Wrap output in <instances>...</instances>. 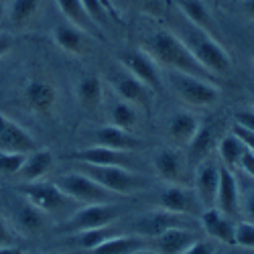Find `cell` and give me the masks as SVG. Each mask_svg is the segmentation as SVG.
Masks as SVG:
<instances>
[{"mask_svg": "<svg viewBox=\"0 0 254 254\" xmlns=\"http://www.w3.org/2000/svg\"><path fill=\"white\" fill-rule=\"evenodd\" d=\"M132 234H138L146 240L157 238L159 234H163L165 230L169 228H175V226H185V228H191L193 220L189 216H181V214H173V211H167V209H153V211H146V214L138 216L132 220Z\"/></svg>", "mask_w": 254, "mask_h": 254, "instance_id": "8fae6325", "label": "cell"}, {"mask_svg": "<svg viewBox=\"0 0 254 254\" xmlns=\"http://www.w3.org/2000/svg\"><path fill=\"white\" fill-rule=\"evenodd\" d=\"M244 10H246V14L254 20V0H244Z\"/></svg>", "mask_w": 254, "mask_h": 254, "instance_id": "bcb514c9", "label": "cell"}, {"mask_svg": "<svg viewBox=\"0 0 254 254\" xmlns=\"http://www.w3.org/2000/svg\"><path fill=\"white\" fill-rule=\"evenodd\" d=\"M234 244L254 250V224L248 220H240L234 226Z\"/></svg>", "mask_w": 254, "mask_h": 254, "instance_id": "d590c367", "label": "cell"}, {"mask_svg": "<svg viewBox=\"0 0 254 254\" xmlns=\"http://www.w3.org/2000/svg\"><path fill=\"white\" fill-rule=\"evenodd\" d=\"M0 246H16V232L0 214Z\"/></svg>", "mask_w": 254, "mask_h": 254, "instance_id": "74e56055", "label": "cell"}, {"mask_svg": "<svg viewBox=\"0 0 254 254\" xmlns=\"http://www.w3.org/2000/svg\"><path fill=\"white\" fill-rule=\"evenodd\" d=\"M108 120H110L112 126H118V128L128 130V132H134V128L138 126V108L118 98L116 102L110 104Z\"/></svg>", "mask_w": 254, "mask_h": 254, "instance_id": "4dcf8cb0", "label": "cell"}, {"mask_svg": "<svg viewBox=\"0 0 254 254\" xmlns=\"http://www.w3.org/2000/svg\"><path fill=\"white\" fill-rule=\"evenodd\" d=\"M92 140H94V144L108 146V149H116V151H128V153L138 151L144 144L134 132L122 130V128L112 126V124H106V126L96 128L94 134H92Z\"/></svg>", "mask_w": 254, "mask_h": 254, "instance_id": "d6986e66", "label": "cell"}, {"mask_svg": "<svg viewBox=\"0 0 254 254\" xmlns=\"http://www.w3.org/2000/svg\"><path fill=\"white\" fill-rule=\"evenodd\" d=\"M240 216L254 224V179H250V183H240Z\"/></svg>", "mask_w": 254, "mask_h": 254, "instance_id": "836d02e7", "label": "cell"}, {"mask_svg": "<svg viewBox=\"0 0 254 254\" xmlns=\"http://www.w3.org/2000/svg\"><path fill=\"white\" fill-rule=\"evenodd\" d=\"M55 2H57L61 14L65 16L67 23L75 25L77 29H81L83 33H88L92 37L100 35V27L90 18V14L86 12V8L81 4V0H55Z\"/></svg>", "mask_w": 254, "mask_h": 254, "instance_id": "4316f807", "label": "cell"}, {"mask_svg": "<svg viewBox=\"0 0 254 254\" xmlns=\"http://www.w3.org/2000/svg\"><path fill=\"white\" fill-rule=\"evenodd\" d=\"M16 193L25 197L31 205H35L39 211H43L47 218H63L71 216L79 207L77 201H73L65 191L55 185V181H29L16 185Z\"/></svg>", "mask_w": 254, "mask_h": 254, "instance_id": "3957f363", "label": "cell"}, {"mask_svg": "<svg viewBox=\"0 0 254 254\" xmlns=\"http://www.w3.org/2000/svg\"><path fill=\"white\" fill-rule=\"evenodd\" d=\"M35 149H39L37 140L12 118L0 114V151L10 153H23L29 155Z\"/></svg>", "mask_w": 254, "mask_h": 254, "instance_id": "2e32d148", "label": "cell"}, {"mask_svg": "<svg viewBox=\"0 0 254 254\" xmlns=\"http://www.w3.org/2000/svg\"><path fill=\"white\" fill-rule=\"evenodd\" d=\"M216 207L228 218L240 216V183L236 177V171H230L220 163V183L216 193Z\"/></svg>", "mask_w": 254, "mask_h": 254, "instance_id": "e0dca14e", "label": "cell"}, {"mask_svg": "<svg viewBox=\"0 0 254 254\" xmlns=\"http://www.w3.org/2000/svg\"><path fill=\"white\" fill-rule=\"evenodd\" d=\"M108 83L112 86V90L116 92V96L124 102H128L140 110L151 108V100H153V90H149L140 79H136L132 73H128L122 65L114 67L108 73Z\"/></svg>", "mask_w": 254, "mask_h": 254, "instance_id": "9c48e42d", "label": "cell"}, {"mask_svg": "<svg viewBox=\"0 0 254 254\" xmlns=\"http://www.w3.org/2000/svg\"><path fill=\"white\" fill-rule=\"evenodd\" d=\"M10 226L16 234H39V232H43L49 218L43 214V211H39L35 205H31L25 197H16L12 203H10Z\"/></svg>", "mask_w": 254, "mask_h": 254, "instance_id": "4fadbf2b", "label": "cell"}, {"mask_svg": "<svg viewBox=\"0 0 254 254\" xmlns=\"http://www.w3.org/2000/svg\"><path fill=\"white\" fill-rule=\"evenodd\" d=\"M71 161L77 163H90V165H114V167H126L136 171L138 169V157L134 153L128 151H116V149H108V146H100V144H92L88 149H81L69 155Z\"/></svg>", "mask_w": 254, "mask_h": 254, "instance_id": "7c38bea8", "label": "cell"}, {"mask_svg": "<svg viewBox=\"0 0 254 254\" xmlns=\"http://www.w3.org/2000/svg\"><path fill=\"white\" fill-rule=\"evenodd\" d=\"M197 240H199V236L193 228L175 226V228L165 230L157 238H151L149 242H151L153 250L159 254H181L189 246H193Z\"/></svg>", "mask_w": 254, "mask_h": 254, "instance_id": "ac0fdd59", "label": "cell"}, {"mask_svg": "<svg viewBox=\"0 0 254 254\" xmlns=\"http://www.w3.org/2000/svg\"><path fill=\"white\" fill-rule=\"evenodd\" d=\"M6 16V4L2 2V0H0V20H2Z\"/></svg>", "mask_w": 254, "mask_h": 254, "instance_id": "c3c4849f", "label": "cell"}, {"mask_svg": "<svg viewBox=\"0 0 254 254\" xmlns=\"http://www.w3.org/2000/svg\"><path fill=\"white\" fill-rule=\"evenodd\" d=\"M189 25V33L185 37H181V41L189 47V51L193 53V57L201 63V65L211 73V75H226L232 69V57L230 53L224 49L222 43L211 37L209 33Z\"/></svg>", "mask_w": 254, "mask_h": 254, "instance_id": "277c9868", "label": "cell"}, {"mask_svg": "<svg viewBox=\"0 0 254 254\" xmlns=\"http://www.w3.org/2000/svg\"><path fill=\"white\" fill-rule=\"evenodd\" d=\"M149 246V240L138 236V234H120L104 240L100 246H96L90 254H134L136 250L140 248H146Z\"/></svg>", "mask_w": 254, "mask_h": 254, "instance_id": "d4e9b609", "label": "cell"}, {"mask_svg": "<svg viewBox=\"0 0 254 254\" xmlns=\"http://www.w3.org/2000/svg\"><path fill=\"white\" fill-rule=\"evenodd\" d=\"M238 169H242V173H244L246 177L254 179V153H252V151L246 149V153H244L242 159H240V167H238Z\"/></svg>", "mask_w": 254, "mask_h": 254, "instance_id": "b9f144b4", "label": "cell"}, {"mask_svg": "<svg viewBox=\"0 0 254 254\" xmlns=\"http://www.w3.org/2000/svg\"><path fill=\"white\" fill-rule=\"evenodd\" d=\"M39 6H41V0H10V4L6 8V16L10 18L12 25L23 27L29 20H33Z\"/></svg>", "mask_w": 254, "mask_h": 254, "instance_id": "d6a6232c", "label": "cell"}, {"mask_svg": "<svg viewBox=\"0 0 254 254\" xmlns=\"http://www.w3.org/2000/svg\"><path fill=\"white\" fill-rule=\"evenodd\" d=\"M120 234V228H116L114 224L110 226H102V228H90V230H81V232H75V234H67L65 240L69 244H73L75 248H81V250H88L92 252L96 246H100L104 240H108L112 236Z\"/></svg>", "mask_w": 254, "mask_h": 254, "instance_id": "83f0119b", "label": "cell"}, {"mask_svg": "<svg viewBox=\"0 0 254 254\" xmlns=\"http://www.w3.org/2000/svg\"><path fill=\"white\" fill-rule=\"evenodd\" d=\"M12 47V41L8 37H0V57H4Z\"/></svg>", "mask_w": 254, "mask_h": 254, "instance_id": "ee69618b", "label": "cell"}, {"mask_svg": "<svg viewBox=\"0 0 254 254\" xmlns=\"http://www.w3.org/2000/svg\"><path fill=\"white\" fill-rule=\"evenodd\" d=\"M218 183H220V163L209 155L195 167V193L203 209L216 207Z\"/></svg>", "mask_w": 254, "mask_h": 254, "instance_id": "9a60e30c", "label": "cell"}, {"mask_svg": "<svg viewBox=\"0 0 254 254\" xmlns=\"http://www.w3.org/2000/svg\"><path fill=\"white\" fill-rule=\"evenodd\" d=\"M0 254H23V250L16 246H0Z\"/></svg>", "mask_w": 254, "mask_h": 254, "instance_id": "f6af8a7d", "label": "cell"}, {"mask_svg": "<svg viewBox=\"0 0 254 254\" xmlns=\"http://www.w3.org/2000/svg\"><path fill=\"white\" fill-rule=\"evenodd\" d=\"M53 153L47 149H35L33 153L25 155V163L20 167V171L16 177L20 183H29V181H41L53 167Z\"/></svg>", "mask_w": 254, "mask_h": 254, "instance_id": "603a6c76", "label": "cell"}, {"mask_svg": "<svg viewBox=\"0 0 254 254\" xmlns=\"http://www.w3.org/2000/svg\"><path fill=\"white\" fill-rule=\"evenodd\" d=\"M201 226L209 238H214L222 244H234V226L236 222L228 218L218 207H207L201 211Z\"/></svg>", "mask_w": 254, "mask_h": 254, "instance_id": "ffe728a7", "label": "cell"}, {"mask_svg": "<svg viewBox=\"0 0 254 254\" xmlns=\"http://www.w3.org/2000/svg\"><path fill=\"white\" fill-rule=\"evenodd\" d=\"M175 4L179 6L187 23H191L193 27L211 35V31H214V18H211L203 0H175Z\"/></svg>", "mask_w": 254, "mask_h": 254, "instance_id": "f546056e", "label": "cell"}, {"mask_svg": "<svg viewBox=\"0 0 254 254\" xmlns=\"http://www.w3.org/2000/svg\"><path fill=\"white\" fill-rule=\"evenodd\" d=\"M187 149V155H185V163H189L193 169L211 155V149H214V130L211 126L207 124H201L197 132L193 134V138L185 144Z\"/></svg>", "mask_w": 254, "mask_h": 254, "instance_id": "484cf974", "label": "cell"}, {"mask_svg": "<svg viewBox=\"0 0 254 254\" xmlns=\"http://www.w3.org/2000/svg\"><path fill=\"white\" fill-rule=\"evenodd\" d=\"M167 75L177 98L189 106L209 108V106H216L220 102L222 92L214 81L191 75V73H181V71H167Z\"/></svg>", "mask_w": 254, "mask_h": 254, "instance_id": "8992f818", "label": "cell"}, {"mask_svg": "<svg viewBox=\"0 0 254 254\" xmlns=\"http://www.w3.org/2000/svg\"><path fill=\"white\" fill-rule=\"evenodd\" d=\"M201 126V120L191 114V112H177L171 116L167 124V134L175 146H185L189 140L193 138V134L197 132V128Z\"/></svg>", "mask_w": 254, "mask_h": 254, "instance_id": "cb8c5ba5", "label": "cell"}, {"mask_svg": "<svg viewBox=\"0 0 254 254\" xmlns=\"http://www.w3.org/2000/svg\"><path fill=\"white\" fill-rule=\"evenodd\" d=\"M100 4L104 6V10L108 12V16H110V18H114V20H118V23H120L122 16L118 14V10H116V6H114L112 0H100Z\"/></svg>", "mask_w": 254, "mask_h": 254, "instance_id": "7bdbcfd3", "label": "cell"}, {"mask_svg": "<svg viewBox=\"0 0 254 254\" xmlns=\"http://www.w3.org/2000/svg\"><path fill=\"white\" fill-rule=\"evenodd\" d=\"M252 106H254V92H252Z\"/></svg>", "mask_w": 254, "mask_h": 254, "instance_id": "681fc988", "label": "cell"}, {"mask_svg": "<svg viewBox=\"0 0 254 254\" xmlns=\"http://www.w3.org/2000/svg\"><path fill=\"white\" fill-rule=\"evenodd\" d=\"M236 124L254 132V108L252 110H238L236 112Z\"/></svg>", "mask_w": 254, "mask_h": 254, "instance_id": "60d3db41", "label": "cell"}, {"mask_svg": "<svg viewBox=\"0 0 254 254\" xmlns=\"http://www.w3.org/2000/svg\"><path fill=\"white\" fill-rule=\"evenodd\" d=\"M140 49L149 53L161 69L191 73L209 81H216V75H211L193 57V53L181 41V37L171 31H155L151 37H146L142 41Z\"/></svg>", "mask_w": 254, "mask_h": 254, "instance_id": "6da1fadb", "label": "cell"}, {"mask_svg": "<svg viewBox=\"0 0 254 254\" xmlns=\"http://www.w3.org/2000/svg\"><path fill=\"white\" fill-rule=\"evenodd\" d=\"M55 185L65 191L73 201H77L79 205H92V203H112V201H120L122 197L112 193L110 189L102 187L98 181H94L92 177H88L81 171H71L63 173L59 177L53 179Z\"/></svg>", "mask_w": 254, "mask_h": 254, "instance_id": "5b68a950", "label": "cell"}, {"mask_svg": "<svg viewBox=\"0 0 254 254\" xmlns=\"http://www.w3.org/2000/svg\"><path fill=\"white\" fill-rule=\"evenodd\" d=\"M181 254H216V244H211L209 240H197L193 246H189L185 252Z\"/></svg>", "mask_w": 254, "mask_h": 254, "instance_id": "f35d334b", "label": "cell"}, {"mask_svg": "<svg viewBox=\"0 0 254 254\" xmlns=\"http://www.w3.org/2000/svg\"><path fill=\"white\" fill-rule=\"evenodd\" d=\"M53 41L59 49L69 55H83L88 53V33H83L75 25L63 20L53 27Z\"/></svg>", "mask_w": 254, "mask_h": 254, "instance_id": "7402d4cb", "label": "cell"}, {"mask_svg": "<svg viewBox=\"0 0 254 254\" xmlns=\"http://www.w3.org/2000/svg\"><path fill=\"white\" fill-rule=\"evenodd\" d=\"M118 63L132 73L136 79H140L149 90L161 92L163 88V77H161V67L155 63V59L142 51V49H126L118 55Z\"/></svg>", "mask_w": 254, "mask_h": 254, "instance_id": "ba28073f", "label": "cell"}, {"mask_svg": "<svg viewBox=\"0 0 254 254\" xmlns=\"http://www.w3.org/2000/svg\"><path fill=\"white\" fill-rule=\"evenodd\" d=\"M81 4H83V8H86V12L90 14V18L100 29L108 25L110 16H108V12L104 10V6L100 4V0H81Z\"/></svg>", "mask_w": 254, "mask_h": 254, "instance_id": "8d00e7d4", "label": "cell"}, {"mask_svg": "<svg viewBox=\"0 0 254 254\" xmlns=\"http://www.w3.org/2000/svg\"><path fill=\"white\" fill-rule=\"evenodd\" d=\"M75 98L86 110H96L104 100V81L100 75H83L75 86Z\"/></svg>", "mask_w": 254, "mask_h": 254, "instance_id": "f1b7e54d", "label": "cell"}, {"mask_svg": "<svg viewBox=\"0 0 254 254\" xmlns=\"http://www.w3.org/2000/svg\"><path fill=\"white\" fill-rule=\"evenodd\" d=\"M73 169L75 171L86 173L88 177H92L94 181H98L102 187L110 189L112 193L126 197L138 191H144V189L151 187V179L132 171V169L126 167H114V165H90V163H77L73 161Z\"/></svg>", "mask_w": 254, "mask_h": 254, "instance_id": "7a4b0ae2", "label": "cell"}, {"mask_svg": "<svg viewBox=\"0 0 254 254\" xmlns=\"http://www.w3.org/2000/svg\"><path fill=\"white\" fill-rule=\"evenodd\" d=\"M153 167L165 183H181L185 175V157L179 149H161L153 159Z\"/></svg>", "mask_w": 254, "mask_h": 254, "instance_id": "44dd1931", "label": "cell"}, {"mask_svg": "<svg viewBox=\"0 0 254 254\" xmlns=\"http://www.w3.org/2000/svg\"><path fill=\"white\" fill-rule=\"evenodd\" d=\"M134 254H159V252H155L153 248H149V246H146V248H140V250H136Z\"/></svg>", "mask_w": 254, "mask_h": 254, "instance_id": "7dc6e473", "label": "cell"}, {"mask_svg": "<svg viewBox=\"0 0 254 254\" xmlns=\"http://www.w3.org/2000/svg\"><path fill=\"white\" fill-rule=\"evenodd\" d=\"M232 132H234V134L244 142V146H246L248 151H252V153H254V132H252V130L242 128V126L234 124V128H232Z\"/></svg>", "mask_w": 254, "mask_h": 254, "instance_id": "ab89813d", "label": "cell"}, {"mask_svg": "<svg viewBox=\"0 0 254 254\" xmlns=\"http://www.w3.org/2000/svg\"><path fill=\"white\" fill-rule=\"evenodd\" d=\"M157 205L161 209L181 214V216H189V218L201 216V211H203V205L195 193V189L185 187L181 183H167V187L159 191Z\"/></svg>", "mask_w": 254, "mask_h": 254, "instance_id": "30bf717a", "label": "cell"}, {"mask_svg": "<svg viewBox=\"0 0 254 254\" xmlns=\"http://www.w3.org/2000/svg\"><path fill=\"white\" fill-rule=\"evenodd\" d=\"M23 98L29 106V110H33L39 116L53 114V110L57 108V102H59L57 88L51 81L41 79V77H35L31 81H27V86L23 90Z\"/></svg>", "mask_w": 254, "mask_h": 254, "instance_id": "5bb4252c", "label": "cell"}, {"mask_svg": "<svg viewBox=\"0 0 254 254\" xmlns=\"http://www.w3.org/2000/svg\"><path fill=\"white\" fill-rule=\"evenodd\" d=\"M246 153V146L244 142L234 134V132H230L226 134L220 144H218V155H220V163L230 169V171H236V169L240 167V159L242 155Z\"/></svg>", "mask_w": 254, "mask_h": 254, "instance_id": "1f68e13d", "label": "cell"}, {"mask_svg": "<svg viewBox=\"0 0 254 254\" xmlns=\"http://www.w3.org/2000/svg\"><path fill=\"white\" fill-rule=\"evenodd\" d=\"M122 211H124V207L118 201L79 205L71 216H67L59 224V232L67 236V234H75V232H81V230L110 226L122 216Z\"/></svg>", "mask_w": 254, "mask_h": 254, "instance_id": "52a82bcc", "label": "cell"}, {"mask_svg": "<svg viewBox=\"0 0 254 254\" xmlns=\"http://www.w3.org/2000/svg\"><path fill=\"white\" fill-rule=\"evenodd\" d=\"M25 163L23 153H10V151H0V175H16L20 167Z\"/></svg>", "mask_w": 254, "mask_h": 254, "instance_id": "e575fe53", "label": "cell"}]
</instances>
